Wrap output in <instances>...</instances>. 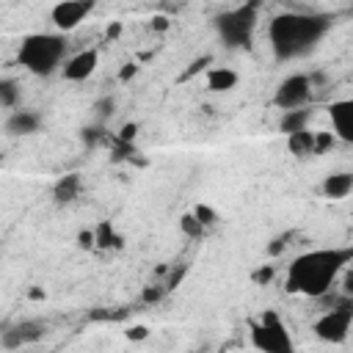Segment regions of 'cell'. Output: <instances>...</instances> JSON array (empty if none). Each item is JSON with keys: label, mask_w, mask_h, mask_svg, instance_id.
<instances>
[{"label": "cell", "mask_w": 353, "mask_h": 353, "mask_svg": "<svg viewBox=\"0 0 353 353\" xmlns=\"http://www.w3.org/2000/svg\"><path fill=\"white\" fill-rule=\"evenodd\" d=\"M135 135H138V124H135V121H127V124L119 130L116 141H121V143H132V141H135Z\"/></svg>", "instance_id": "28"}, {"label": "cell", "mask_w": 353, "mask_h": 353, "mask_svg": "<svg viewBox=\"0 0 353 353\" xmlns=\"http://www.w3.org/2000/svg\"><path fill=\"white\" fill-rule=\"evenodd\" d=\"M121 33V22H113L110 28H108V39H116Z\"/></svg>", "instance_id": "33"}, {"label": "cell", "mask_w": 353, "mask_h": 353, "mask_svg": "<svg viewBox=\"0 0 353 353\" xmlns=\"http://www.w3.org/2000/svg\"><path fill=\"white\" fill-rule=\"evenodd\" d=\"M19 102V83L14 77H3L0 80V105L6 110H14Z\"/></svg>", "instance_id": "20"}, {"label": "cell", "mask_w": 353, "mask_h": 353, "mask_svg": "<svg viewBox=\"0 0 353 353\" xmlns=\"http://www.w3.org/2000/svg\"><path fill=\"white\" fill-rule=\"evenodd\" d=\"M287 149L290 154H295L298 160H309V157H317V143H314V130H298V132H290L287 135Z\"/></svg>", "instance_id": "15"}, {"label": "cell", "mask_w": 353, "mask_h": 353, "mask_svg": "<svg viewBox=\"0 0 353 353\" xmlns=\"http://www.w3.org/2000/svg\"><path fill=\"white\" fill-rule=\"evenodd\" d=\"M193 212H196V218H199L207 229H212V226L218 223V212H215L210 204H196V207H193Z\"/></svg>", "instance_id": "24"}, {"label": "cell", "mask_w": 353, "mask_h": 353, "mask_svg": "<svg viewBox=\"0 0 353 353\" xmlns=\"http://www.w3.org/2000/svg\"><path fill=\"white\" fill-rule=\"evenodd\" d=\"M146 336H149V328L146 325H132L127 331V339H146Z\"/></svg>", "instance_id": "30"}, {"label": "cell", "mask_w": 353, "mask_h": 353, "mask_svg": "<svg viewBox=\"0 0 353 353\" xmlns=\"http://www.w3.org/2000/svg\"><path fill=\"white\" fill-rule=\"evenodd\" d=\"M165 292H171L165 284H149V287H143V295L141 298H143V303H160Z\"/></svg>", "instance_id": "25"}, {"label": "cell", "mask_w": 353, "mask_h": 353, "mask_svg": "<svg viewBox=\"0 0 353 353\" xmlns=\"http://www.w3.org/2000/svg\"><path fill=\"white\" fill-rule=\"evenodd\" d=\"M334 28V17L323 11H284L268 25V41L276 61L306 58Z\"/></svg>", "instance_id": "2"}, {"label": "cell", "mask_w": 353, "mask_h": 353, "mask_svg": "<svg viewBox=\"0 0 353 353\" xmlns=\"http://www.w3.org/2000/svg\"><path fill=\"white\" fill-rule=\"evenodd\" d=\"M80 193H83V176L77 171H69V174H63V176H58L52 182V201L58 207L74 204L80 199Z\"/></svg>", "instance_id": "13"}, {"label": "cell", "mask_w": 353, "mask_h": 353, "mask_svg": "<svg viewBox=\"0 0 353 353\" xmlns=\"http://www.w3.org/2000/svg\"><path fill=\"white\" fill-rule=\"evenodd\" d=\"M94 121H99V124H105L113 113H116V97H99L97 102H94Z\"/></svg>", "instance_id": "21"}, {"label": "cell", "mask_w": 353, "mask_h": 353, "mask_svg": "<svg viewBox=\"0 0 353 353\" xmlns=\"http://www.w3.org/2000/svg\"><path fill=\"white\" fill-rule=\"evenodd\" d=\"M336 135L331 132V130H314V143H317V154H325V152H331L334 146H336Z\"/></svg>", "instance_id": "23"}, {"label": "cell", "mask_w": 353, "mask_h": 353, "mask_svg": "<svg viewBox=\"0 0 353 353\" xmlns=\"http://www.w3.org/2000/svg\"><path fill=\"white\" fill-rule=\"evenodd\" d=\"M41 130V113L30 108H17L6 119V132L8 135H36Z\"/></svg>", "instance_id": "12"}, {"label": "cell", "mask_w": 353, "mask_h": 353, "mask_svg": "<svg viewBox=\"0 0 353 353\" xmlns=\"http://www.w3.org/2000/svg\"><path fill=\"white\" fill-rule=\"evenodd\" d=\"M97 66H99V50H94V47L77 50V52H72V55L63 61L61 77L69 80V83H83V80H88V77L97 72Z\"/></svg>", "instance_id": "10"}, {"label": "cell", "mask_w": 353, "mask_h": 353, "mask_svg": "<svg viewBox=\"0 0 353 353\" xmlns=\"http://www.w3.org/2000/svg\"><path fill=\"white\" fill-rule=\"evenodd\" d=\"M256 22H259V3L248 0L237 8H229L223 14L215 17V30L223 47L229 50H251L254 44V33H256Z\"/></svg>", "instance_id": "4"}, {"label": "cell", "mask_w": 353, "mask_h": 353, "mask_svg": "<svg viewBox=\"0 0 353 353\" xmlns=\"http://www.w3.org/2000/svg\"><path fill=\"white\" fill-rule=\"evenodd\" d=\"M97 0H58L50 8V22L55 25V30L69 33L74 28H80V22L94 11Z\"/></svg>", "instance_id": "9"}, {"label": "cell", "mask_w": 353, "mask_h": 353, "mask_svg": "<svg viewBox=\"0 0 353 353\" xmlns=\"http://www.w3.org/2000/svg\"><path fill=\"white\" fill-rule=\"evenodd\" d=\"M273 273H276L273 265H259V268L251 273V279H254V284H268V281L273 279Z\"/></svg>", "instance_id": "27"}, {"label": "cell", "mask_w": 353, "mask_h": 353, "mask_svg": "<svg viewBox=\"0 0 353 353\" xmlns=\"http://www.w3.org/2000/svg\"><path fill=\"white\" fill-rule=\"evenodd\" d=\"M353 262V245H331V248H312L298 254L287 265V292L303 298H325L334 281L347 270Z\"/></svg>", "instance_id": "1"}, {"label": "cell", "mask_w": 353, "mask_h": 353, "mask_svg": "<svg viewBox=\"0 0 353 353\" xmlns=\"http://www.w3.org/2000/svg\"><path fill=\"white\" fill-rule=\"evenodd\" d=\"M312 94H314V85H312V74H303V72H295V74H287L276 91H273V105L279 110H292V108H306L312 102Z\"/></svg>", "instance_id": "7"}, {"label": "cell", "mask_w": 353, "mask_h": 353, "mask_svg": "<svg viewBox=\"0 0 353 353\" xmlns=\"http://www.w3.org/2000/svg\"><path fill=\"white\" fill-rule=\"evenodd\" d=\"M66 50H69V41L61 30L58 33H28L19 41L17 61L25 72H30L36 77H50V74L61 72L63 61L69 58Z\"/></svg>", "instance_id": "3"}, {"label": "cell", "mask_w": 353, "mask_h": 353, "mask_svg": "<svg viewBox=\"0 0 353 353\" xmlns=\"http://www.w3.org/2000/svg\"><path fill=\"white\" fill-rule=\"evenodd\" d=\"M312 121V108H292V110H281V119H279V132L290 135V132H298V130H306Z\"/></svg>", "instance_id": "17"}, {"label": "cell", "mask_w": 353, "mask_h": 353, "mask_svg": "<svg viewBox=\"0 0 353 353\" xmlns=\"http://www.w3.org/2000/svg\"><path fill=\"white\" fill-rule=\"evenodd\" d=\"M350 3H353V0H350Z\"/></svg>", "instance_id": "34"}, {"label": "cell", "mask_w": 353, "mask_h": 353, "mask_svg": "<svg viewBox=\"0 0 353 353\" xmlns=\"http://www.w3.org/2000/svg\"><path fill=\"white\" fill-rule=\"evenodd\" d=\"M135 74H138V66H135V63H124V66H121V72H119V80H121V83H127V80H130V77H135Z\"/></svg>", "instance_id": "29"}, {"label": "cell", "mask_w": 353, "mask_h": 353, "mask_svg": "<svg viewBox=\"0 0 353 353\" xmlns=\"http://www.w3.org/2000/svg\"><path fill=\"white\" fill-rule=\"evenodd\" d=\"M47 325L41 320H17V323H3L0 331V347L3 350H19L28 345H36L39 339H44Z\"/></svg>", "instance_id": "8"}, {"label": "cell", "mask_w": 353, "mask_h": 353, "mask_svg": "<svg viewBox=\"0 0 353 353\" xmlns=\"http://www.w3.org/2000/svg\"><path fill=\"white\" fill-rule=\"evenodd\" d=\"M342 292L353 298V270H345V287H342Z\"/></svg>", "instance_id": "32"}, {"label": "cell", "mask_w": 353, "mask_h": 353, "mask_svg": "<svg viewBox=\"0 0 353 353\" xmlns=\"http://www.w3.org/2000/svg\"><path fill=\"white\" fill-rule=\"evenodd\" d=\"M251 345L265 353H287L292 350V339L276 312H265L259 323L251 325Z\"/></svg>", "instance_id": "6"}, {"label": "cell", "mask_w": 353, "mask_h": 353, "mask_svg": "<svg viewBox=\"0 0 353 353\" xmlns=\"http://www.w3.org/2000/svg\"><path fill=\"white\" fill-rule=\"evenodd\" d=\"M74 240H77V248H80V251L97 248V232H94V229H80Z\"/></svg>", "instance_id": "26"}, {"label": "cell", "mask_w": 353, "mask_h": 353, "mask_svg": "<svg viewBox=\"0 0 353 353\" xmlns=\"http://www.w3.org/2000/svg\"><path fill=\"white\" fill-rule=\"evenodd\" d=\"M350 325H353V298L342 292V298H336L334 306L325 309V312L314 320L312 331H314V336H317L320 342L342 345V342L347 339V334H350Z\"/></svg>", "instance_id": "5"}, {"label": "cell", "mask_w": 353, "mask_h": 353, "mask_svg": "<svg viewBox=\"0 0 353 353\" xmlns=\"http://www.w3.org/2000/svg\"><path fill=\"white\" fill-rule=\"evenodd\" d=\"M179 232L185 234V237H190V240H201L204 234H207V226L196 218V212L190 210V212H185V215H179Z\"/></svg>", "instance_id": "19"}, {"label": "cell", "mask_w": 353, "mask_h": 353, "mask_svg": "<svg viewBox=\"0 0 353 353\" xmlns=\"http://www.w3.org/2000/svg\"><path fill=\"white\" fill-rule=\"evenodd\" d=\"M152 30H168V17H163V14H157V17H152Z\"/></svg>", "instance_id": "31"}, {"label": "cell", "mask_w": 353, "mask_h": 353, "mask_svg": "<svg viewBox=\"0 0 353 353\" xmlns=\"http://www.w3.org/2000/svg\"><path fill=\"white\" fill-rule=\"evenodd\" d=\"M320 193L325 199H331V201H339V199L350 196L353 193V171H334V174H328L323 179V185H320Z\"/></svg>", "instance_id": "14"}, {"label": "cell", "mask_w": 353, "mask_h": 353, "mask_svg": "<svg viewBox=\"0 0 353 353\" xmlns=\"http://www.w3.org/2000/svg\"><path fill=\"white\" fill-rule=\"evenodd\" d=\"M80 138H83V143H85V146H97L99 141H105V124L94 121V124L83 127V130H80Z\"/></svg>", "instance_id": "22"}, {"label": "cell", "mask_w": 353, "mask_h": 353, "mask_svg": "<svg viewBox=\"0 0 353 353\" xmlns=\"http://www.w3.org/2000/svg\"><path fill=\"white\" fill-rule=\"evenodd\" d=\"M237 83H240V74L229 66H212L207 72V88L212 94H229L232 88H237Z\"/></svg>", "instance_id": "16"}, {"label": "cell", "mask_w": 353, "mask_h": 353, "mask_svg": "<svg viewBox=\"0 0 353 353\" xmlns=\"http://www.w3.org/2000/svg\"><path fill=\"white\" fill-rule=\"evenodd\" d=\"M325 110H328V119H331V132L342 143H350L353 146V97L334 99Z\"/></svg>", "instance_id": "11"}, {"label": "cell", "mask_w": 353, "mask_h": 353, "mask_svg": "<svg viewBox=\"0 0 353 353\" xmlns=\"http://www.w3.org/2000/svg\"><path fill=\"white\" fill-rule=\"evenodd\" d=\"M94 232H97V248H102V251H119V248H124V237L119 234V229L110 221H99L94 226Z\"/></svg>", "instance_id": "18"}]
</instances>
